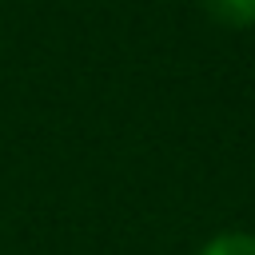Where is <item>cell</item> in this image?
Here are the masks:
<instances>
[{
	"instance_id": "6da1fadb",
	"label": "cell",
	"mask_w": 255,
	"mask_h": 255,
	"mask_svg": "<svg viewBox=\"0 0 255 255\" xmlns=\"http://www.w3.org/2000/svg\"><path fill=\"white\" fill-rule=\"evenodd\" d=\"M199 4L223 28H251L255 24V0H199Z\"/></svg>"
},
{
	"instance_id": "7a4b0ae2",
	"label": "cell",
	"mask_w": 255,
	"mask_h": 255,
	"mask_svg": "<svg viewBox=\"0 0 255 255\" xmlns=\"http://www.w3.org/2000/svg\"><path fill=\"white\" fill-rule=\"evenodd\" d=\"M199 255H255V235H247V231H223L211 243H203Z\"/></svg>"
}]
</instances>
